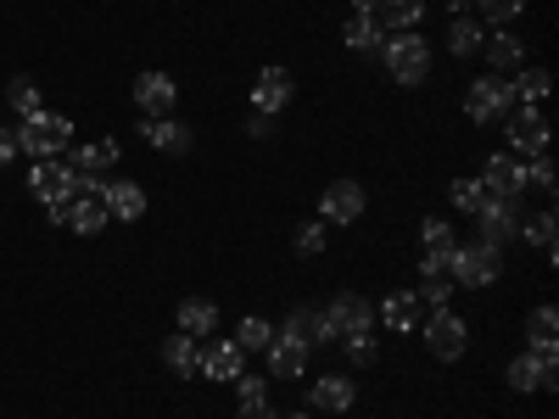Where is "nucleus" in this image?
Here are the masks:
<instances>
[{"mask_svg": "<svg viewBox=\"0 0 559 419\" xmlns=\"http://www.w3.org/2000/svg\"><path fill=\"white\" fill-rule=\"evenodd\" d=\"M213 324H218V302H207V297H191V302H179V331L185 336H213Z\"/></svg>", "mask_w": 559, "mask_h": 419, "instance_id": "obj_21", "label": "nucleus"}, {"mask_svg": "<svg viewBox=\"0 0 559 419\" xmlns=\"http://www.w3.org/2000/svg\"><path fill=\"white\" fill-rule=\"evenodd\" d=\"M381 57H386V73H392L397 84H419V79L431 73V45L419 39L414 28L386 34V39H381Z\"/></svg>", "mask_w": 559, "mask_h": 419, "instance_id": "obj_2", "label": "nucleus"}, {"mask_svg": "<svg viewBox=\"0 0 559 419\" xmlns=\"http://www.w3.org/2000/svg\"><path fill=\"white\" fill-rule=\"evenodd\" d=\"M521 12H526V0H481V17H487L492 28H509Z\"/></svg>", "mask_w": 559, "mask_h": 419, "instance_id": "obj_36", "label": "nucleus"}, {"mask_svg": "<svg viewBox=\"0 0 559 419\" xmlns=\"http://www.w3.org/2000/svg\"><path fill=\"white\" fill-rule=\"evenodd\" d=\"M28 191L51 207V218H57V207H68L73 191H79V173H73L62 157H39V163L28 168ZM57 224H62V218H57Z\"/></svg>", "mask_w": 559, "mask_h": 419, "instance_id": "obj_4", "label": "nucleus"}, {"mask_svg": "<svg viewBox=\"0 0 559 419\" xmlns=\"http://www.w3.org/2000/svg\"><path fill=\"white\" fill-rule=\"evenodd\" d=\"M476 224H481V241H492V247H503L509 236L521 229V218H515V207H509L503 196H481V207L471 213Z\"/></svg>", "mask_w": 559, "mask_h": 419, "instance_id": "obj_13", "label": "nucleus"}, {"mask_svg": "<svg viewBox=\"0 0 559 419\" xmlns=\"http://www.w3.org/2000/svg\"><path fill=\"white\" fill-rule=\"evenodd\" d=\"M174 101H179V84L168 73H140L134 79V107L146 118H174Z\"/></svg>", "mask_w": 559, "mask_h": 419, "instance_id": "obj_9", "label": "nucleus"}, {"mask_svg": "<svg viewBox=\"0 0 559 419\" xmlns=\"http://www.w3.org/2000/svg\"><path fill=\"white\" fill-rule=\"evenodd\" d=\"M509 386L515 392H554V358L521 352L515 363H509Z\"/></svg>", "mask_w": 559, "mask_h": 419, "instance_id": "obj_16", "label": "nucleus"}, {"mask_svg": "<svg viewBox=\"0 0 559 419\" xmlns=\"http://www.w3.org/2000/svg\"><path fill=\"white\" fill-rule=\"evenodd\" d=\"M146 140H152V146H163V152H191V129H179L174 118H152L146 123Z\"/></svg>", "mask_w": 559, "mask_h": 419, "instance_id": "obj_27", "label": "nucleus"}, {"mask_svg": "<svg viewBox=\"0 0 559 419\" xmlns=\"http://www.w3.org/2000/svg\"><path fill=\"white\" fill-rule=\"evenodd\" d=\"M448 45H453V57H471L476 45H481V28H476L471 17H453V28H448Z\"/></svg>", "mask_w": 559, "mask_h": 419, "instance_id": "obj_33", "label": "nucleus"}, {"mask_svg": "<svg viewBox=\"0 0 559 419\" xmlns=\"http://www.w3.org/2000/svg\"><path fill=\"white\" fill-rule=\"evenodd\" d=\"M342 419H347V414H342Z\"/></svg>", "mask_w": 559, "mask_h": 419, "instance_id": "obj_47", "label": "nucleus"}, {"mask_svg": "<svg viewBox=\"0 0 559 419\" xmlns=\"http://www.w3.org/2000/svg\"><path fill=\"white\" fill-rule=\"evenodd\" d=\"M414 297H419V302H426V308L437 313V308H442V302L453 297V279H448V274H426V279H419V286H414Z\"/></svg>", "mask_w": 559, "mask_h": 419, "instance_id": "obj_32", "label": "nucleus"}, {"mask_svg": "<svg viewBox=\"0 0 559 419\" xmlns=\"http://www.w3.org/2000/svg\"><path fill=\"white\" fill-rule=\"evenodd\" d=\"M269 369L280 381H297L302 369H308V342H297V336H286V331H274V342H269Z\"/></svg>", "mask_w": 559, "mask_h": 419, "instance_id": "obj_15", "label": "nucleus"}, {"mask_svg": "<svg viewBox=\"0 0 559 419\" xmlns=\"http://www.w3.org/2000/svg\"><path fill=\"white\" fill-rule=\"evenodd\" d=\"M481 191H487V196H503V202H515V196L526 191V157H515V152L487 157V168H481Z\"/></svg>", "mask_w": 559, "mask_h": 419, "instance_id": "obj_6", "label": "nucleus"}, {"mask_svg": "<svg viewBox=\"0 0 559 419\" xmlns=\"http://www.w3.org/2000/svg\"><path fill=\"white\" fill-rule=\"evenodd\" d=\"M471 7H476V0H448V12H453V17H464Z\"/></svg>", "mask_w": 559, "mask_h": 419, "instance_id": "obj_44", "label": "nucleus"}, {"mask_svg": "<svg viewBox=\"0 0 559 419\" xmlns=\"http://www.w3.org/2000/svg\"><path fill=\"white\" fill-rule=\"evenodd\" d=\"M102 202H107V218H123V224H134L140 213H146V191H140V184H129V179L102 184Z\"/></svg>", "mask_w": 559, "mask_h": 419, "instance_id": "obj_17", "label": "nucleus"}, {"mask_svg": "<svg viewBox=\"0 0 559 419\" xmlns=\"http://www.w3.org/2000/svg\"><path fill=\"white\" fill-rule=\"evenodd\" d=\"M236 392H241V408H263V397H269V381H258V375H236Z\"/></svg>", "mask_w": 559, "mask_h": 419, "instance_id": "obj_39", "label": "nucleus"}, {"mask_svg": "<svg viewBox=\"0 0 559 419\" xmlns=\"http://www.w3.org/2000/svg\"><path fill=\"white\" fill-rule=\"evenodd\" d=\"M68 146H73V123H68L62 112H45V107H39V112H28L23 129H17V152H28L34 163H39V157H62Z\"/></svg>", "mask_w": 559, "mask_h": 419, "instance_id": "obj_1", "label": "nucleus"}, {"mask_svg": "<svg viewBox=\"0 0 559 419\" xmlns=\"http://www.w3.org/2000/svg\"><path fill=\"white\" fill-rule=\"evenodd\" d=\"M324 313H331V324H336V342H342L347 331H369V319H376V302H364L358 291H347V297H336Z\"/></svg>", "mask_w": 559, "mask_h": 419, "instance_id": "obj_18", "label": "nucleus"}, {"mask_svg": "<svg viewBox=\"0 0 559 419\" xmlns=\"http://www.w3.org/2000/svg\"><path fill=\"white\" fill-rule=\"evenodd\" d=\"M319 213H324V224H358V218H364V184H353V179L324 184Z\"/></svg>", "mask_w": 559, "mask_h": 419, "instance_id": "obj_10", "label": "nucleus"}, {"mask_svg": "<svg viewBox=\"0 0 559 419\" xmlns=\"http://www.w3.org/2000/svg\"><path fill=\"white\" fill-rule=\"evenodd\" d=\"M526 184H537V191H554V163H548V152H537V157L526 163Z\"/></svg>", "mask_w": 559, "mask_h": 419, "instance_id": "obj_40", "label": "nucleus"}, {"mask_svg": "<svg viewBox=\"0 0 559 419\" xmlns=\"http://www.w3.org/2000/svg\"><path fill=\"white\" fill-rule=\"evenodd\" d=\"M17 163V129H0V168Z\"/></svg>", "mask_w": 559, "mask_h": 419, "instance_id": "obj_42", "label": "nucleus"}, {"mask_svg": "<svg viewBox=\"0 0 559 419\" xmlns=\"http://www.w3.org/2000/svg\"><path fill=\"white\" fill-rule=\"evenodd\" d=\"M342 34H347V45H353V51H376V45L386 39V28H381L376 17H358V12L347 17V28H342Z\"/></svg>", "mask_w": 559, "mask_h": 419, "instance_id": "obj_30", "label": "nucleus"}, {"mask_svg": "<svg viewBox=\"0 0 559 419\" xmlns=\"http://www.w3.org/2000/svg\"><path fill=\"white\" fill-rule=\"evenodd\" d=\"M509 107H515L509 79H476L471 89H464V112H471V123H498V118H509Z\"/></svg>", "mask_w": 559, "mask_h": 419, "instance_id": "obj_5", "label": "nucleus"}, {"mask_svg": "<svg viewBox=\"0 0 559 419\" xmlns=\"http://www.w3.org/2000/svg\"><path fill=\"white\" fill-rule=\"evenodd\" d=\"M464 342H471L464 319H459V313H448V308H437V313H431V324H426V347H431L442 363H453V358L464 352Z\"/></svg>", "mask_w": 559, "mask_h": 419, "instance_id": "obj_11", "label": "nucleus"}, {"mask_svg": "<svg viewBox=\"0 0 559 419\" xmlns=\"http://www.w3.org/2000/svg\"><path fill=\"white\" fill-rule=\"evenodd\" d=\"M353 12H358V17H376V12H381V0H353Z\"/></svg>", "mask_w": 559, "mask_h": 419, "instance_id": "obj_43", "label": "nucleus"}, {"mask_svg": "<svg viewBox=\"0 0 559 419\" xmlns=\"http://www.w3.org/2000/svg\"><path fill=\"white\" fill-rule=\"evenodd\" d=\"M252 107H258V118L286 112V107H292V73H286V68H263L258 84H252Z\"/></svg>", "mask_w": 559, "mask_h": 419, "instance_id": "obj_12", "label": "nucleus"}, {"mask_svg": "<svg viewBox=\"0 0 559 419\" xmlns=\"http://www.w3.org/2000/svg\"><path fill=\"white\" fill-rule=\"evenodd\" d=\"M297 252H308V258L324 252V224H302V229H297Z\"/></svg>", "mask_w": 559, "mask_h": 419, "instance_id": "obj_41", "label": "nucleus"}, {"mask_svg": "<svg viewBox=\"0 0 559 419\" xmlns=\"http://www.w3.org/2000/svg\"><path fill=\"white\" fill-rule=\"evenodd\" d=\"M521 236H526L543 258H554V213H537L532 224H521Z\"/></svg>", "mask_w": 559, "mask_h": 419, "instance_id": "obj_34", "label": "nucleus"}, {"mask_svg": "<svg viewBox=\"0 0 559 419\" xmlns=\"http://www.w3.org/2000/svg\"><path fill=\"white\" fill-rule=\"evenodd\" d=\"M7 101L28 118V112H39V84L34 79H12V89H7Z\"/></svg>", "mask_w": 559, "mask_h": 419, "instance_id": "obj_37", "label": "nucleus"}, {"mask_svg": "<svg viewBox=\"0 0 559 419\" xmlns=\"http://www.w3.org/2000/svg\"><path fill=\"white\" fill-rule=\"evenodd\" d=\"M487 62H492L498 73H521V62H526V51H521V39L498 28V34L487 39Z\"/></svg>", "mask_w": 559, "mask_h": 419, "instance_id": "obj_26", "label": "nucleus"}, {"mask_svg": "<svg viewBox=\"0 0 559 419\" xmlns=\"http://www.w3.org/2000/svg\"><path fill=\"white\" fill-rule=\"evenodd\" d=\"M286 336H297V342H336V324H331V313H292L286 319Z\"/></svg>", "mask_w": 559, "mask_h": 419, "instance_id": "obj_24", "label": "nucleus"}, {"mask_svg": "<svg viewBox=\"0 0 559 419\" xmlns=\"http://www.w3.org/2000/svg\"><path fill=\"white\" fill-rule=\"evenodd\" d=\"M247 369V352L236 347V342H213V347H202V358H197V375H207V381H236Z\"/></svg>", "mask_w": 559, "mask_h": 419, "instance_id": "obj_14", "label": "nucleus"}, {"mask_svg": "<svg viewBox=\"0 0 559 419\" xmlns=\"http://www.w3.org/2000/svg\"><path fill=\"white\" fill-rule=\"evenodd\" d=\"M498 274H503V247H492V241L459 247V252H453V268H448V279H453V286H471V291L492 286Z\"/></svg>", "mask_w": 559, "mask_h": 419, "instance_id": "obj_3", "label": "nucleus"}, {"mask_svg": "<svg viewBox=\"0 0 559 419\" xmlns=\"http://www.w3.org/2000/svg\"><path fill=\"white\" fill-rule=\"evenodd\" d=\"M509 89H515V96H521V107H537L543 96H548V73L543 68H526L515 84H509Z\"/></svg>", "mask_w": 559, "mask_h": 419, "instance_id": "obj_31", "label": "nucleus"}, {"mask_svg": "<svg viewBox=\"0 0 559 419\" xmlns=\"http://www.w3.org/2000/svg\"><path fill=\"white\" fill-rule=\"evenodd\" d=\"M342 347H347V358H353V363H376V352H381L369 331H347V336H342Z\"/></svg>", "mask_w": 559, "mask_h": 419, "instance_id": "obj_38", "label": "nucleus"}, {"mask_svg": "<svg viewBox=\"0 0 559 419\" xmlns=\"http://www.w3.org/2000/svg\"><path fill=\"white\" fill-rule=\"evenodd\" d=\"M448 196H453V207H459V213H476L487 191H481V179H453V184H448Z\"/></svg>", "mask_w": 559, "mask_h": 419, "instance_id": "obj_35", "label": "nucleus"}, {"mask_svg": "<svg viewBox=\"0 0 559 419\" xmlns=\"http://www.w3.org/2000/svg\"><path fill=\"white\" fill-rule=\"evenodd\" d=\"M419 17H426V0H381V12H376V23H381L386 34H403V28H414Z\"/></svg>", "mask_w": 559, "mask_h": 419, "instance_id": "obj_22", "label": "nucleus"}, {"mask_svg": "<svg viewBox=\"0 0 559 419\" xmlns=\"http://www.w3.org/2000/svg\"><path fill=\"white\" fill-rule=\"evenodd\" d=\"M313 403H319V408H336V414H347V408H353V381H342V375H324V381L313 386Z\"/></svg>", "mask_w": 559, "mask_h": 419, "instance_id": "obj_29", "label": "nucleus"}, {"mask_svg": "<svg viewBox=\"0 0 559 419\" xmlns=\"http://www.w3.org/2000/svg\"><path fill=\"white\" fill-rule=\"evenodd\" d=\"M197 358H202V342H197V336H185V331H174V336H168L163 363L174 369L179 381H191V375H197Z\"/></svg>", "mask_w": 559, "mask_h": 419, "instance_id": "obj_20", "label": "nucleus"}, {"mask_svg": "<svg viewBox=\"0 0 559 419\" xmlns=\"http://www.w3.org/2000/svg\"><path fill=\"white\" fill-rule=\"evenodd\" d=\"M509 146H515V157L548 152V118H543V107H509Z\"/></svg>", "mask_w": 559, "mask_h": 419, "instance_id": "obj_7", "label": "nucleus"}, {"mask_svg": "<svg viewBox=\"0 0 559 419\" xmlns=\"http://www.w3.org/2000/svg\"><path fill=\"white\" fill-rule=\"evenodd\" d=\"M526 342H532L537 358H554V347H559V313H554V308H537V313H532Z\"/></svg>", "mask_w": 559, "mask_h": 419, "instance_id": "obj_23", "label": "nucleus"}, {"mask_svg": "<svg viewBox=\"0 0 559 419\" xmlns=\"http://www.w3.org/2000/svg\"><path fill=\"white\" fill-rule=\"evenodd\" d=\"M241 419H269V414L263 408H241Z\"/></svg>", "mask_w": 559, "mask_h": 419, "instance_id": "obj_45", "label": "nucleus"}, {"mask_svg": "<svg viewBox=\"0 0 559 419\" xmlns=\"http://www.w3.org/2000/svg\"><path fill=\"white\" fill-rule=\"evenodd\" d=\"M112 163H118V146H112V140H96V146H79V157H73L68 168L84 173V179H102Z\"/></svg>", "mask_w": 559, "mask_h": 419, "instance_id": "obj_25", "label": "nucleus"}, {"mask_svg": "<svg viewBox=\"0 0 559 419\" xmlns=\"http://www.w3.org/2000/svg\"><path fill=\"white\" fill-rule=\"evenodd\" d=\"M269 342H274V324H269V319L252 313V319L236 324V347H241V352H269Z\"/></svg>", "mask_w": 559, "mask_h": 419, "instance_id": "obj_28", "label": "nucleus"}, {"mask_svg": "<svg viewBox=\"0 0 559 419\" xmlns=\"http://www.w3.org/2000/svg\"><path fill=\"white\" fill-rule=\"evenodd\" d=\"M292 419H308V414H292Z\"/></svg>", "mask_w": 559, "mask_h": 419, "instance_id": "obj_46", "label": "nucleus"}, {"mask_svg": "<svg viewBox=\"0 0 559 419\" xmlns=\"http://www.w3.org/2000/svg\"><path fill=\"white\" fill-rule=\"evenodd\" d=\"M376 313H381V324H386V331H414V324L426 319V302H419L414 291H392V297H386Z\"/></svg>", "mask_w": 559, "mask_h": 419, "instance_id": "obj_19", "label": "nucleus"}, {"mask_svg": "<svg viewBox=\"0 0 559 419\" xmlns=\"http://www.w3.org/2000/svg\"><path fill=\"white\" fill-rule=\"evenodd\" d=\"M57 218L68 229H79V236H102L107 229V202H102V184H90V191H79L68 207H57Z\"/></svg>", "mask_w": 559, "mask_h": 419, "instance_id": "obj_8", "label": "nucleus"}]
</instances>
